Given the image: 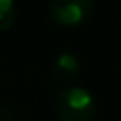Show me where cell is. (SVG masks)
Returning a JSON list of instances; mask_svg holds the SVG:
<instances>
[{
	"label": "cell",
	"instance_id": "obj_3",
	"mask_svg": "<svg viewBox=\"0 0 121 121\" xmlns=\"http://www.w3.org/2000/svg\"><path fill=\"white\" fill-rule=\"evenodd\" d=\"M52 75L57 84H71L80 75V62L73 53L62 52L55 57L52 64Z\"/></svg>",
	"mask_w": 121,
	"mask_h": 121
},
{
	"label": "cell",
	"instance_id": "obj_5",
	"mask_svg": "<svg viewBox=\"0 0 121 121\" xmlns=\"http://www.w3.org/2000/svg\"><path fill=\"white\" fill-rule=\"evenodd\" d=\"M119 38H121V29H119Z\"/></svg>",
	"mask_w": 121,
	"mask_h": 121
},
{
	"label": "cell",
	"instance_id": "obj_4",
	"mask_svg": "<svg viewBox=\"0 0 121 121\" xmlns=\"http://www.w3.org/2000/svg\"><path fill=\"white\" fill-rule=\"evenodd\" d=\"M16 22V5L9 0H0V32L9 30Z\"/></svg>",
	"mask_w": 121,
	"mask_h": 121
},
{
	"label": "cell",
	"instance_id": "obj_1",
	"mask_svg": "<svg viewBox=\"0 0 121 121\" xmlns=\"http://www.w3.org/2000/svg\"><path fill=\"white\" fill-rule=\"evenodd\" d=\"M55 112L59 121H93L96 116L95 96L86 87H64L57 93Z\"/></svg>",
	"mask_w": 121,
	"mask_h": 121
},
{
	"label": "cell",
	"instance_id": "obj_2",
	"mask_svg": "<svg viewBox=\"0 0 121 121\" xmlns=\"http://www.w3.org/2000/svg\"><path fill=\"white\" fill-rule=\"evenodd\" d=\"M95 2L91 0H55L48 5V14L60 27H78L91 18Z\"/></svg>",
	"mask_w": 121,
	"mask_h": 121
}]
</instances>
